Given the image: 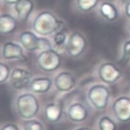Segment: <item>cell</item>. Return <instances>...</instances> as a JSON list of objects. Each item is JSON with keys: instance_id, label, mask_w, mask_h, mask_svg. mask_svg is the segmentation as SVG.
<instances>
[{"instance_id": "3957f363", "label": "cell", "mask_w": 130, "mask_h": 130, "mask_svg": "<svg viewBox=\"0 0 130 130\" xmlns=\"http://www.w3.org/2000/svg\"><path fill=\"white\" fill-rule=\"evenodd\" d=\"M20 42L21 46L29 51H43L52 49L51 42L48 39L38 37L30 31H25L20 35Z\"/></svg>"}, {"instance_id": "8992f818", "label": "cell", "mask_w": 130, "mask_h": 130, "mask_svg": "<svg viewBox=\"0 0 130 130\" xmlns=\"http://www.w3.org/2000/svg\"><path fill=\"white\" fill-rule=\"evenodd\" d=\"M87 41L84 36L79 32L72 33L69 37L66 45L68 54L72 57L80 56L85 49Z\"/></svg>"}, {"instance_id": "f1b7e54d", "label": "cell", "mask_w": 130, "mask_h": 130, "mask_svg": "<svg viewBox=\"0 0 130 130\" xmlns=\"http://www.w3.org/2000/svg\"><path fill=\"white\" fill-rule=\"evenodd\" d=\"M129 32H130V24H129Z\"/></svg>"}, {"instance_id": "30bf717a", "label": "cell", "mask_w": 130, "mask_h": 130, "mask_svg": "<svg viewBox=\"0 0 130 130\" xmlns=\"http://www.w3.org/2000/svg\"><path fill=\"white\" fill-rule=\"evenodd\" d=\"M2 56L6 60H18L22 61L26 60L23 47L14 42H7L3 45Z\"/></svg>"}, {"instance_id": "2e32d148", "label": "cell", "mask_w": 130, "mask_h": 130, "mask_svg": "<svg viewBox=\"0 0 130 130\" xmlns=\"http://www.w3.org/2000/svg\"><path fill=\"white\" fill-rule=\"evenodd\" d=\"M63 107L60 104H49L45 107V118L50 122H57L59 121L61 119Z\"/></svg>"}, {"instance_id": "4316f807", "label": "cell", "mask_w": 130, "mask_h": 130, "mask_svg": "<svg viewBox=\"0 0 130 130\" xmlns=\"http://www.w3.org/2000/svg\"><path fill=\"white\" fill-rule=\"evenodd\" d=\"M76 130H90L89 128L86 127H80V128H78Z\"/></svg>"}, {"instance_id": "e0dca14e", "label": "cell", "mask_w": 130, "mask_h": 130, "mask_svg": "<svg viewBox=\"0 0 130 130\" xmlns=\"http://www.w3.org/2000/svg\"><path fill=\"white\" fill-rule=\"evenodd\" d=\"M100 12L102 16L109 22H113L118 17L117 10L114 5L110 3L102 4L100 8Z\"/></svg>"}, {"instance_id": "44dd1931", "label": "cell", "mask_w": 130, "mask_h": 130, "mask_svg": "<svg viewBox=\"0 0 130 130\" xmlns=\"http://www.w3.org/2000/svg\"><path fill=\"white\" fill-rule=\"evenodd\" d=\"M96 2L97 0H78V6L82 10L88 11L96 5Z\"/></svg>"}, {"instance_id": "6da1fadb", "label": "cell", "mask_w": 130, "mask_h": 130, "mask_svg": "<svg viewBox=\"0 0 130 130\" xmlns=\"http://www.w3.org/2000/svg\"><path fill=\"white\" fill-rule=\"evenodd\" d=\"M33 30L41 36H48L55 34L63 28V23L50 12H42L34 19Z\"/></svg>"}, {"instance_id": "52a82bcc", "label": "cell", "mask_w": 130, "mask_h": 130, "mask_svg": "<svg viewBox=\"0 0 130 130\" xmlns=\"http://www.w3.org/2000/svg\"><path fill=\"white\" fill-rule=\"evenodd\" d=\"M114 114L119 121L127 122L130 120V98L121 96L116 99L113 104Z\"/></svg>"}, {"instance_id": "4fadbf2b", "label": "cell", "mask_w": 130, "mask_h": 130, "mask_svg": "<svg viewBox=\"0 0 130 130\" xmlns=\"http://www.w3.org/2000/svg\"><path fill=\"white\" fill-rule=\"evenodd\" d=\"M52 85L50 78L45 77L37 78L31 80L29 84V89L35 93H44L48 91Z\"/></svg>"}, {"instance_id": "7c38bea8", "label": "cell", "mask_w": 130, "mask_h": 130, "mask_svg": "<svg viewBox=\"0 0 130 130\" xmlns=\"http://www.w3.org/2000/svg\"><path fill=\"white\" fill-rule=\"evenodd\" d=\"M87 109L81 103H76L71 105L68 109V117L71 121L74 122H81L88 117Z\"/></svg>"}, {"instance_id": "9c48e42d", "label": "cell", "mask_w": 130, "mask_h": 130, "mask_svg": "<svg viewBox=\"0 0 130 130\" xmlns=\"http://www.w3.org/2000/svg\"><path fill=\"white\" fill-rule=\"evenodd\" d=\"M98 74L103 82L112 84L119 80L121 75V71L114 63H105L99 68Z\"/></svg>"}, {"instance_id": "d4e9b609", "label": "cell", "mask_w": 130, "mask_h": 130, "mask_svg": "<svg viewBox=\"0 0 130 130\" xmlns=\"http://www.w3.org/2000/svg\"><path fill=\"white\" fill-rule=\"evenodd\" d=\"M126 14L127 16V17H129L130 18V2H129L127 4V5H126Z\"/></svg>"}, {"instance_id": "ac0fdd59", "label": "cell", "mask_w": 130, "mask_h": 130, "mask_svg": "<svg viewBox=\"0 0 130 130\" xmlns=\"http://www.w3.org/2000/svg\"><path fill=\"white\" fill-rule=\"evenodd\" d=\"M99 130H116V124L108 116L102 117L98 122Z\"/></svg>"}, {"instance_id": "603a6c76", "label": "cell", "mask_w": 130, "mask_h": 130, "mask_svg": "<svg viewBox=\"0 0 130 130\" xmlns=\"http://www.w3.org/2000/svg\"><path fill=\"white\" fill-rule=\"evenodd\" d=\"M124 58L127 60H130V41H127L123 46Z\"/></svg>"}, {"instance_id": "d6986e66", "label": "cell", "mask_w": 130, "mask_h": 130, "mask_svg": "<svg viewBox=\"0 0 130 130\" xmlns=\"http://www.w3.org/2000/svg\"><path fill=\"white\" fill-rule=\"evenodd\" d=\"M24 130H44V126L37 120L29 119L24 122L23 124Z\"/></svg>"}, {"instance_id": "5bb4252c", "label": "cell", "mask_w": 130, "mask_h": 130, "mask_svg": "<svg viewBox=\"0 0 130 130\" xmlns=\"http://www.w3.org/2000/svg\"><path fill=\"white\" fill-rule=\"evenodd\" d=\"M15 10L20 20L26 21L33 9V3L31 0H20L14 5Z\"/></svg>"}, {"instance_id": "277c9868", "label": "cell", "mask_w": 130, "mask_h": 130, "mask_svg": "<svg viewBox=\"0 0 130 130\" xmlns=\"http://www.w3.org/2000/svg\"><path fill=\"white\" fill-rule=\"evenodd\" d=\"M38 66L42 70L54 71L61 65V56L53 49L43 51L37 58Z\"/></svg>"}, {"instance_id": "8fae6325", "label": "cell", "mask_w": 130, "mask_h": 130, "mask_svg": "<svg viewBox=\"0 0 130 130\" xmlns=\"http://www.w3.org/2000/svg\"><path fill=\"white\" fill-rule=\"evenodd\" d=\"M76 78L69 72H62L55 78V86L59 91H68L76 86Z\"/></svg>"}, {"instance_id": "9a60e30c", "label": "cell", "mask_w": 130, "mask_h": 130, "mask_svg": "<svg viewBox=\"0 0 130 130\" xmlns=\"http://www.w3.org/2000/svg\"><path fill=\"white\" fill-rule=\"evenodd\" d=\"M17 22L13 16L8 14L0 16V34L9 35L15 30Z\"/></svg>"}, {"instance_id": "ffe728a7", "label": "cell", "mask_w": 130, "mask_h": 130, "mask_svg": "<svg viewBox=\"0 0 130 130\" xmlns=\"http://www.w3.org/2000/svg\"><path fill=\"white\" fill-rule=\"evenodd\" d=\"M53 41L57 47H62L65 45L66 41V35L63 31V29H59L55 33L54 36H53Z\"/></svg>"}, {"instance_id": "83f0119b", "label": "cell", "mask_w": 130, "mask_h": 130, "mask_svg": "<svg viewBox=\"0 0 130 130\" xmlns=\"http://www.w3.org/2000/svg\"><path fill=\"white\" fill-rule=\"evenodd\" d=\"M123 2H127V1H130V0H122Z\"/></svg>"}, {"instance_id": "ba28073f", "label": "cell", "mask_w": 130, "mask_h": 130, "mask_svg": "<svg viewBox=\"0 0 130 130\" xmlns=\"http://www.w3.org/2000/svg\"><path fill=\"white\" fill-rule=\"evenodd\" d=\"M31 77V73L27 70L16 68L12 71L10 75V84L14 89H22L29 86Z\"/></svg>"}, {"instance_id": "7a4b0ae2", "label": "cell", "mask_w": 130, "mask_h": 130, "mask_svg": "<svg viewBox=\"0 0 130 130\" xmlns=\"http://www.w3.org/2000/svg\"><path fill=\"white\" fill-rule=\"evenodd\" d=\"M16 107L19 115L22 119L29 120L37 114L40 106L35 96L30 93H26L18 97Z\"/></svg>"}, {"instance_id": "7402d4cb", "label": "cell", "mask_w": 130, "mask_h": 130, "mask_svg": "<svg viewBox=\"0 0 130 130\" xmlns=\"http://www.w3.org/2000/svg\"><path fill=\"white\" fill-rule=\"evenodd\" d=\"M10 76V68L5 63L0 62V84H2Z\"/></svg>"}, {"instance_id": "5b68a950", "label": "cell", "mask_w": 130, "mask_h": 130, "mask_svg": "<svg viewBox=\"0 0 130 130\" xmlns=\"http://www.w3.org/2000/svg\"><path fill=\"white\" fill-rule=\"evenodd\" d=\"M109 92L108 89L102 85H95L90 89L88 99L93 106L99 109L107 107L109 102Z\"/></svg>"}, {"instance_id": "cb8c5ba5", "label": "cell", "mask_w": 130, "mask_h": 130, "mask_svg": "<svg viewBox=\"0 0 130 130\" xmlns=\"http://www.w3.org/2000/svg\"><path fill=\"white\" fill-rule=\"evenodd\" d=\"M2 130H20V129L14 124H8L3 126Z\"/></svg>"}, {"instance_id": "484cf974", "label": "cell", "mask_w": 130, "mask_h": 130, "mask_svg": "<svg viewBox=\"0 0 130 130\" xmlns=\"http://www.w3.org/2000/svg\"><path fill=\"white\" fill-rule=\"evenodd\" d=\"M18 1H20V0H5V2H7V3H8V4H11V5H13V4H16V3H17Z\"/></svg>"}]
</instances>
